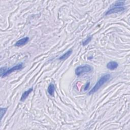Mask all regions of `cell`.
Segmentation results:
<instances>
[{
    "instance_id": "obj_2",
    "label": "cell",
    "mask_w": 130,
    "mask_h": 130,
    "mask_svg": "<svg viewBox=\"0 0 130 130\" xmlns=\"http://www.w3.org/2000/svg\"><path fill=\"white\" fill-rule=\"evenodd\" d=\"M124 2L122 1H118L114 4L109 10H108L105 13V15H110L113 13L120 12L124 11L126 8L124 6Z\"/></svg>"
},
{
    "instance_id": "obj_12",
    "label": "cell",
    "mask_w": 130,
    "mask_h": 130,
    "mask_svg": "<svg viewBox=\"0 0 130 130\" xmlns=\"http://www.w3.org/2000/svg\"><path fill=\"white\" fill-rule=\"evenodd\" d=\"M6 71H7V69H6V68H4V67H3V68H1V77L4 75V74L6 72Z\"/></svg>"
},
{
    "instance_id": "obj_3",
    "label": "cell",
    "mask_w": 130,
    "mask_h": 130,
    "mask_svg": "<svg viewBox=\"0 0 130 130\" xmlns=\"http://www.w3.org/2000/svg\"><path fill=\"white\" fill-rule=\"evenodd\" d=\"M92 71V68L88 64L78 67L75 70V74L77 76H80L83 74L90 72Z\"/></svg>"
},
{
    "instance_id": "obj_5",
    "label": "cell",
    "mask_w": 130,
    "mask_h": 130,
    "mask_svg": "<svg viewBox=\"0 0 130 130\" xmlns=\"http://www.w3.org/2000/svg\"><path fill=\"white\" fill-rule=\"evenodd\" d=\"M29 41V38L26 37L24 38H22L19 40L15 44V46L17 47H20L24 46V45L26 44Z\"/></svg>"
},
{
    "instance_id": "obj_7",
    "label": "cell",
    "mask_w": 130,
    "mask_h": 130,
    "mask_svg": "<svg viewBox=\"0 0 130 130\" xmlns=\"http://www.w3.org/2000/svg\"><path fill=\"white\" fill-rule=\"evenodd\" d=\"M33 90V88H30V89H28V90L24 92L21 97V99H20V101L22 102H24L26 98H28V95L30 94V92H32Z\"/></svg>"
},
{
    "instance_id": "obj_1",
    "label": "cell",
    "mask_w": 130,
    "mask_h": 130,
    "mask_svg": "<svg viewBox=\"0 0 130 130\" xmlns=\"http://www.w3.org/2000/svg\"><path fill=\"white\" fill-rule=\"evenodd\" d=\"M110 77H111L110 75L108 74L103 75L99 79V80L98 81V82L96 83V84L93 87V88L90 90V92H89L88 94H92L96 92L101 88V87L103 85H104L106 82H107V81L110 79Z\"/></svg>"
},
{
    "instance_id": "obj_11",
    "label": "cell",
    "mask_w": 130,
    "mask_h": 130,
    "mask_svg": "<svg viewBox=\"0 0 130 130\" xmlns=\"http://www.w3.org/2000/svg\"><path fill=\"white\" fill-rule=\"evenodd\" d=\"M92 39V36H89L86 40H84V41L82 42V45L84 46L88 45L90 42V41H91Z\"/></svg>"
},
{
    "instance_id": "obj_4",
    "label": "cell",
    "mask_w": 130,
    "mask_h": 130,
    "mask_svg": "<svg viewBox=\"0 0 130 130\" xmlns=\"http://www.w3.org/2000/svg\"><path fill=\"white\" fill-rule=\"evenodd\" d=\"M23 68V64L22 63H20L19 64H18L17 65H16V66H14L13 67L9 69L8 70H7L6 71V72L4 74V75L2 76V77H5L6 76L9 75L10 74L12 73V72H14L16 71H18V70H20V69H22Z\"/></svg>"
},
{
    "instance_id": "obj_6",
    "label": "cell",
    "mask_w": 130,
    "mask_h": 130,
    "mask_svg": "<svg viewBox=\"0 0 130 130\" xmlns=\"http://www.w3.org/2000/svg\"><path fill=\"white\" fill-rule=\"evenodd\" d=\"M118 66V64L117 62L111 61L107 64V68L111 70H113L116 69Z\"/></svg>"
},
{
    "instance_id": "obj_8",
    "label": "cell",
    "mask_w": 130,
    "mask_h": 130,
    "mask_svg": "<svg viewBox=\"0 0 130 130\" xmlns=\"http://www.w3.org/2000/svg\"><path fill=\"white\" fill-rule=\"evenodd\" d=\"M72 54V50H70L68 51H67L66 53H64V54H62L60 58H59V60H65L67 59Z\"/></svg>"
},
{
    "instance_id": "obj_9",
    "label": "cell",
    "mask_w": 130,
    "mask_h": 130,
    "mask_svg": "<svg viewBox=\"0 0 130 130\" xmlns=\"http://www.w3.org/2000/svg\"><path fill=\"white\" fill-rule=\"evenodd\" d=\"M54 90H55L54 85L53 84H50V86H48V90H47V92H48V94H50V96H52L54 95Z\"/></svg>"
},
{
    "instance_id": "obj_13",
    "label": "cell",
    "mask_w": 130,
    "mask_h": 130,
    "mask_svg": "<svg viewBox=\"0 0 130 130\" xmlns=\"http://www.w3.org/2000/svg\"><path fill=\"white\" fill-rule=\"evenodd\" d=\"M90 82H88L87 84L86 85L85 88H84V90H88V88L90 86Z\"/></svg>"
},
{
    "instance_id": "obj_10",
    "label": "cell",
    "mask_w": 130,
    "mask_h": 130,
    "mask_svg": "<svg viewBox=\"0 0 130 130\" xmlns=\"http://www.w3.org/2000/svg\"><path fill=\"white\" fill-rule=\"evenodd\" d=\"M7 108H1V110H0V111H1V113H0V114H1V120L3 118V116H4L5 113L7 111Z\"/></svg>"
}]
</instances>
